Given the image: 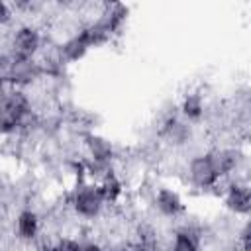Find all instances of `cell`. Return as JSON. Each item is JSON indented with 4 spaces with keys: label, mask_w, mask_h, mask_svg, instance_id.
I'll use <instances>...</instances> for the list:
<instances>
[{
    "label": "cell",
    "mask_w": 251,
    "mask_h": 251,
    "mask_svg": "<svg viewBox=\"0 0 251 251\" xmlns=\"http://www.w3.org/2000/svg\"><path fill=\"white\" fill-rule=\"evenodd\" d=\"M204 108H206L204 98L198 92H188L180 100V116L186 122H198L204 116Z\"/></svg>",
    "instance_id": "cell-15"
},
{
    "label": "cell",
    "mask_w": 251,
    "mask_h": 251,
    "mask_svg": "<svg viewBox=\"0 0 251 251\" xmlns=\"http://www.w3.org/2000/svg\"><path fill=\"white\" fill-rule=\"evenodd\" d=\"M16 235H18V239H22V241H33L37 235H39V216L33 212V210H29V208H25V210H22L18 216H16Z\"/></svg>",
    "instance_id": "cell-12"
},
{
    "label": "cell",
    "mask_w": 251,
    "mask_h": 251,
    "mask_svg": "<svg viewBox=\"0 0 251 251\" xmlns=\"http://www.w3.org/2000/svg\"><path fill=\"white\" fill-rule=\"evenodd\" d=\"M104 204L106 202H104L102 192H100L96 182L78 184L73 192V198H71V206H73L75 214L84 218V220H94L96 216H100Z\"/></svg>",
    "instance_id": "cell-3"
},
{
    "label": "cell",
    "mask_w": 251,
    "mask_h": 251,
    "mask_svg": "<svg viewBox=\"0 0 251 251\" xmlns=\"http://www.w3.org/2000/svg\"><path fill=\"white\" fill-rule=\"evenodd\" d=\"M226 208L235 216L251 214V186L245 182H231L224 196Z\"/></svg>",
    "instance_id": "cell-6"
},
{
    "label": "cell",
    "mask_w": 251,
    "mask_h": 251,
    "mask_svg": "<svg viewBox=\"0 0 251 251\" xmlns=\"http://www.w3.org/2000/svg\"><path fill=\"white\" fill-rule=\"evenodd\" d=\"M127 16H129V8L126 4H106L104 6V12L100 14V22L104 24V27L116 35L122 31V27L126 25L127 22Z\"/></svg>",
    "instance_id": "cell-11"
},
{
    "label": "cell",
    "mask_w": 251,
    "mask_h": 251,
    "mask_svg": "<svg viewBox=\"0 0 251 251\" xmlns=\"http://www.w3.org/2000/svg\"><path fill=\"white\" fill-rule=\"evenodd\" d=\"M84 145H86V151H88L90 161L104 163V165H110L112 163V159H114V145L104 135L88 133L84 137Z\"/></svg>",
    "instance_id": "cell-9"
},
{
    "label": "cell",
    "mask_w": 251,
    "mask_h": 251,
    "mask_svg": "<svg viewBox=\"0 0 251 251\" xmlns=\"http://www.w3.org/2000/svg\"><path fill=\"white\" fill-rule=\"evenodd\" d=\"M96 184H98V188H100L102 198H104L106 204L118 202L120 196L124 194V184H122V180H120L114 173H108V175H106L100 182H96Z\"/></svg>",
    "instance_id": "cell-16"
},
{
    "label": "cell",
    "mask_w": 251,
    "mask_h": 251,
    "mask_svg": "<svg viewBox=\"0 0 251 251\" xmlns=\"http://www.w3.org/2000/svg\"><path fill=\"white\" fill-rule=\"evenodd\" d=\"M49 251H51V249H49Z\"/></svg>",
    "instance_id": "cell-21"
},
{
    "label": "cell",
    "mask_w": 251,
    "mask_h": 251,
    "mask_svg": "<svg viewBox=\"0 0 251 251\" xmlns=\"http://www.w3.org/2000/svg\"><path fill=\"white\" fill-rule=\"evenodd\" d=\"M202 235L192 226H182L173 235V251H200Z\"/></svg>",
    "instance_id": "cell-13"
},
{
    "label": "cell",
    "mask_w": 251,
    "mask_h": 251,
    "mask_svg": "<svg viewBox=\"0 0 251 251\" xmlns=\"http://www.w3.org/2000/svg\"><path fill=\"white\" fill-rule=\"evenodd\" d=\"M35 126V116L31 112L29 96L22 88L4 86L2 94V118L0 129L4 135H12L22 129H29Z\"/></svg>",
    "instance_id": "cell-1"
},
{
    "label": "cell",
    "mask_w": 251,
    "mask_h": 251,
    "mask_svg": "<svg viewBox=\"0 0 251 251\" xmlns=\"http://www.w3.org/2000/svg\"><path fill=\"white\" fill-rule=\"evenodd\" d=\"M59 49H61V55H63L65 63H76V61L84 59V55L92 49V43H90V37H88L86 27H82L80 31H76L75 35H71Z\"/></svg>",
    "instance_id": "cell-7"
},
{
    "label": "cell",
    "mask_w": 251,
    "mask_h": 251,
    "mask_svg": "<svg viewBox=\"0 0 251 251\" xmlns=\"http://www.w3.org/2000/svg\"><path fill=\"white\" fill-rule=\"evenodd\" d=\"M41 49V33L33 25H20L12 35L10 55L18 61H33Z\"/></svg>",
    "instance_id": "cell-4"
},
{
    "label": "cell",
    "mask_w": 251,
    "mask_h": 251,
    "mask_svg": "<svg viewBox=\"0 0 251 251\" xmlns=\"http://www.w3.org/2000/svg\"><path fill=\"white\" fill-rule=\"evenodd\" d=\"M51 251H82V243L73 237H61L55 241Z\"/></svg>",
    "instance_id": "cell-17"
},
{
    "label": "cell",
    "mask_w": 251,
    "mask_h": 251,
    "mask_svg": "<svg viewBox=\"0 0 251 251\" xmlns=\"http://www.w3.org/2000/svg\"><path fill=\"white\" fill-rule=\"evenodd\" d=\"M155 208L167 218H178L184 212V202L175 188H159L155 194Z\"/></svg>",
    "instance_id": "cell-8"
},
{
    "label": "cell",
    "mask_w": 251,
    "mask_h": 251,
    "mask_svg": "<svg viewBox=\"0 0 251 251\" xmlns=\"http://www.w3.org/2000/svg\"><path fill=\"white\" fill-rule=\"evenodd\" d=\"M161 135L171 143V145H182L190 139L192 129L186 120H180L178 116H169L163 126H161Z\"/></svg>",
    "instance_id": "cell-10"
},
{
    "label": "cell",
    "mask_w": 251,
    "mask_h": 251,
    "mask_svg": "<svg viewBox=\"0 0 251 251\" xmlns=\"http://www.w3.org/2000/svg\"><path fill=\"white\" fill-rule=\"evenodd\" d=\"M0 69H2V78L4 86L12 88H24L37 80L43 73L39 63L35 61H18L10 55V51H4L0 57Z\"/></svg>",
    "instance_id": "cell-2"
},
{
    "label": "cell",
    "mask_w": 251,
    "mask_h": 251,
    "mask_svg": "<svg viewBox=\"0 0 251 251\" xmlns=\"http://www.w3.org/2000/svg\"><path fill=\"white\" fill-rule=\"evenodd\" d=\"M188 180L198 190H210L220 180L212 153H202L190 159L188 163Z\"/></svg>",
    "instance_id": "cell-5"
},
{
    "label": "cell",
    "mask_w": 251,
    "mask_h": 251,
    "mask_svg": "<svg viewBox=\"0 0 251 251\" xmlns=\"http://www.w3.org/2000/svg\"><path fill=\"white\" fill-rule=\"evenodd\" d=\"M239 243L243 251H251V222L245 224V227L239 233Z\"/></svg>",
    "instance_id": "cell-18"
},
{
    "label": "cell",
    "mask_w": 251,
    "mask_h": 251,
    "mask_svg": "<svg viewBox=\"0 0 251 251\" xmlns=\"http://www.w3.org/2000/svg\"><path fill=\"white\" fill-rule=\"evenodd\" d=\"M212 159H214L218 176L222 178V176L231 175V173L237 169L241 157H239V151H237V149L226 147V149H216V151H212Z\"/></svg>",
    "instance_id": "cell-14"
},
{
    "label": "cell",
    "mask_w": 251,
    "mask_h": 251,
    "mask_svg": "<svg viewBox=\"0 0 251 251\" xmlns=\"http://www.w3.org/2000/svg\"><path fill=\"white\" fill-rule=\"evenodd\" d=\"M10 20H12V8H10V4L2 2L0 4V24L2 25H8Z\"/></svg>",
    "instance_id": "cell-19"
},
{
    "label": "cell",
    "mask_w": 251,
    "mask_h": 251,
    "mask_svg": "<svg viewBox=\"0 0 251 251\" xmlns=\"http://www.w3.org/2000/svg\"><path fill=\"white\" fill-rule=\"evenodd\" d=\"M82 251H104V249H102V245L96 243V241H84V243H82Z\"/></svg>",
    "instance_id": "cell-20"
}]
</instances>
